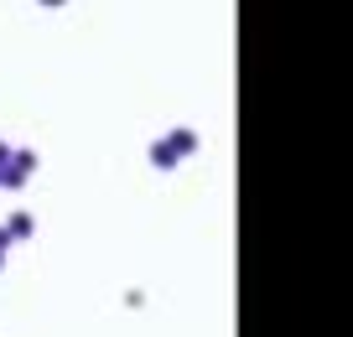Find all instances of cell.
I'll use <instances>...</instances> for the list:
<instances>
[{
	"instance_id": "1",
	"label": "cell",
	"mask_w": 353,
	"mask_h": 337,
	"mask_svg": "<svg viewBox=\"0 0 353 337\" xmlns=\"http://www.w3.org/2000/svg\"><path fill=\"white\" fill-rule=\"evenodd\" d=\"M192 145H198V141H192V130H176V135H172V145H166V151L176 156V151H192Z\"/></svg>"
},
{
	"instance_id": "2",
	"label": "cell",
	"mask_w": 353,
	"mask_h": 337,
	"mask_svg": "<svg viewBox=\"0 0 353 337\" xmlns=\"http://www.w3.org/2000/svg\"><path fill=\"white\" fill-rule=\"evenodd\" d=\"M26 229H32V218H26V213H16V218H11V234H16V239H21ZM11 234H6V239H11Z\"/></svg>"
},
{
	"instance_id": "3",
	"label": "cell",
	"mask_w": 353,
	"mask_h": 337,
	"mask_svg": "<svg viewBox=\"0 0 353 337\" xmlns=\"http://www.w3.org/2000/svg\"><path fill=\"white\" fill-rule=\"evenodd\" d=\"M47 6H57V0H47Z\"/></svg>"
}]
</instances>
